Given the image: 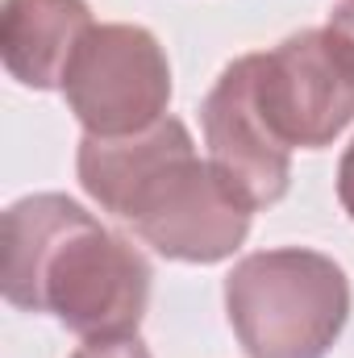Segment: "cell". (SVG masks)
Returning <instances> with one entry per match:
<instances>
[{
    "instance_id": "cell-9",
    "label": "cell",
    "mask_w": 354,
    "mask_h": 358,
    "mask_svg": "<svg viewBox=\"0 0 354 358\" xmlns=\"http://www.w3.org/2000/svg\"><path fill=\"white\" fill-rule=\"evenodd\" d=\"M338 200H342V208L351 213V221H354V142L346 146V155L338 163Z\"/></svg>"
},
{
    "instance_id": "cell-4",
    "label": "cell",
    "mask_w": 354,
    "mask_h": 358,
    "mask_svg": "<svg viewBox=\"0 0 354 358\" xmlns=\"http://www.w3.org/2000/svg\"><path fill=\"white\" fill-rule=\"evenodd\" d=\"M63 96L92 138H134L167 117L171 63L159 38L142 25H92L76 46Z\"/></svg>"
},
{
    "instance_id": "cell-7",
    "label": "cell",
    "mask_w": 354,
    "mask_h": 358,
    "mask_svg": "<svg viewBox=\"0 0 354 358\" xmlns=\"http://www.w3.org/2000/svg\"><path fill=\"white\" fill-rule=\"evenodd\" d=\"M92 25L84 0H4L0 4V59L4 71L34 92L63 88L67 63Z\"/></svg>"
},
{
    "instance_id": "cell-2",
    "label": "cell",
    "mask_w": 354,
    "mask_h": 358,
    "mask_svg": "<svg viewBox=\"0 0 354 358\" xmlns=\"http://www.w3.org/2000/svg\"><path fill=\"white\" fill-rule=\"evenodd\" d=\"M76 176L104 213L134 225L155 255L176 263H221L250 234L255 208L213 163L196 159V142L179 117H163L134 138L84 134Z\"/></svg>"
},
{
    "instance_id": "cell-1",
    "label": "cell",
    "mask_w": 354,
    "mask_h": 358,
    "mask_svg": "<svg viewBox=\"0 0 354 358\" xmlns=\"http://www.w3.org/2000/svg\"><path fill=\"white\" fill-rule=\"evenodd\" d=\"M155 271L63 192L21 196L4 213L0 292L21 313H50L80 338L138 334Z\"/></svg>"
},
{
    "instance_id": "cell-6",
    "label": "cell",
    "mask_w": 354,
    "mask_h": 358,
    "mask_svg": "<svg viewBox=\"0 0 354 358\" xmlns=\"http://www.w3.org/2000/svg\"><path fill=\"white\" fill-rule=\"evenodd\" d=\"M208 163L250 208H271L288 196L292 146L275 134L259 100V55L234 59L200 104Z\"/></svg>"
},
{
    "instance_id": "cell-8",
    "label": "cell",
    "mask_w": 354,
    "mask_h": 358,
    "mask_svg": "<svg viewBox=\"0 0 354 358\" xmlns=\"http://www.w3.org/2000/svg\"><path fill=\"white\" fill-rule=\"evenodd\" d=\"M71 358H155L138 334H117V338H88Z\"/></svg>"
},
{
    "instance_id": "cell-10",
    "label": "cell",
    "mask_w": 354,
    "mask_h": 358,
    "mask_svg": "<svg viewBox=\"0 0 354 358\" xmlns=\"http://www.w3.org/2000/svg\"><path fill=\"white\" fill-rule=\"evenodd\" d=\"M330 29L342 34V38L351 42V50H354V0H342V4L330 13Z\"/></svg>"
},
{
    "instance_id": "cell-3",
    "label": "cell",
    "mask_w": 354,
    "mask_h": 358,
    "mask_svg": "<svg viewBox=\"0 0 354 358\" xmlns=\"http://www.w3.org/2000/svg\"><path fill=\"white\" fill-rule=\"evenodd\" d=\"M225 313L246 358H325L351 321V279L321 250H259L225 275Z\"/></svg>"
},
{
    "instance_id": "cell-5",
    "label": "cell",
    "mask_w": 354,
    "mask_h": 358,
    "mask_svg": "<svg viewBox=\"0 0 354 358\" xmlns=\"http://www.w3.org/2000/svg\"><path fill=\"white\" fill-rule=\"evenodd\" d=\"M259 100L275 134L296 150L330 146L354 121V50L342 34L300 29L259 55Z\"/></svg>"
}]
</instances>
